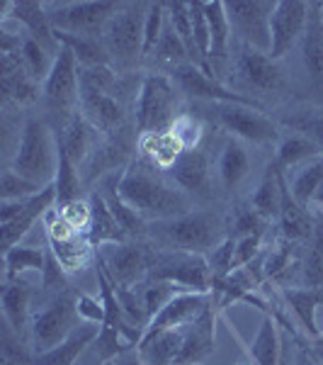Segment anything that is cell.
Returning <instances> with one entry per match:
<instances>
[{
	"label": "cell",
	"mask_w": 323,
	"mask_h": 365,
	"mask_svg": "<svg viewBox=\"0 0 323 365\" xmlns=\"http://www.w3.org/2000/svg\"><path fill=\"white\" fill-rule=\"evenodd\" d=\"M211 120L226 132L240 141H250V144L265 146L275 144L280 139L277 125L270 117L263 115L260 108H248V105H233V103H207L204 108Z\"/></svg>",
	"instance_id": "obj_9"
},
{
	"label": "cell",
	"mask_w": 323,
	"mask_h": 365,
	"mask_svg": "<svg viewBox=\"0 0 323 365\" xmlns=\"http://www.w3.org/2000/svg\"><path fill=\"white\" fill-rule=\"evenodd\" d=\"M105 253H100V261L105 263L110 278L117 287H137L141 285L154 270L158 256L149 246L137 244V241H125V244L102 246Z\"/></svg>",
	"instance_id": "obj_12"
},
{
	"label": "cell",
	"mask_w": 323,
	"mask_h": 365,
	"mask_svg": "<svg viewBox=\"0 0 323 365\" xmlns=\"http://www.w3.org/2000/svg\"><path fill=\"white\" fill-rule=\"evenodd\" d=\"M56 207V187L46 185L39 195L27 200H13V202H0V246L3 251L20 244V239L32 229L39 217L49 215Z\"/></svg>",
	"instance_id": "obj_11"
},
{
	"label": "cell",
	"mask_w": 323,
	"mask_h": 365,
	"mask_svg": "<svg viewBox=\"0 0 323 365\" xmlns=\"http://www.w3.org/2000/svg\"><path fill=\"white\" fill-rule=\"evenodd\" d=\"M0 353H3V365H29L34 356L27 353V341H22L13 329L5 324L3 336H0Z\"/></svg>",
	"instance_id": "obj_52"
},
{
	"label": "cell",
	"mask_w": 323,
	"mask_h": 365,
	"mask_svg": "<svg viewBox=\"0 0 323 365\" xmlns=\"http://www.w3.org/2000/svg\"><path fill=\"white\" fill-rule=\"evenodd\" d=\"M20 58L25 63L27 73L32 76L37 83L44 86L46 76L51 73L56 54L51 49H46L42 42H37L34 37H29L27 32H22V42H20Z\"/></svg>",
	"instance_id": "obj_41"
},
{
	"label": "cell",
	"mask_w": 323,
	"mask_h": 365,
	"mask_svg": "<svg viewBox=\"0 0 323 365\" xmlns=\"http://www.w3.org/2000/svg\"><path fill=\"white\" fill-rule=\"evenodd\" d=\"M190 5V17H192V37H195L197 54L202 58V63L207 66V58L211 54V37H209V22L207 13H204V0H192Z\"/></svg>",
	"instance_id": "obj_51"
},
{
	"label": "cell",
	"mask_w": 323,
	"mask_h": 365,
	"mask_svg": "<svg viewBox=\"0 0 323 365\" xmlns=\"http://www.w3.org/2000/svg\"><path fill=\"white\" fill-rule=\"evenodd\" d=\"M56 42L73 51V56L78 58V63L83 68L112 66V58H110L107 49H105V44L100 37H80V34L56 32Z\"/></svg>",
	"instance_id": "obj_34"
},
{
	"label": "cell",
	"mask_w": 323,
	"mask_h": 365,
	"mask_svg": "<svg viewBox=\"0 0 323 365\" xmlns=\"http://www.w3.org/2000/svg\"><path fill=\"white\" fill-rule=\"evenodd\" d=\"M321 182H323V156L314 158L311 163L297 170L290 190L297 202L309 210L311 205H314V197H316V192H319Z\"/></svg>",
	"instance_id": "obj_44"
},
{
	"label": "cell",
	"mask_w": 323,
	"mask_h": 365,
	"mask_svg": "<svg viewBox=\"0 0 323 365\" xmlns=\"http://www.w3.org/2000/svg\"><path fill=\"white\" fill-rule=\"evenodd\" d=\"M44 187L37 185V182L22 178L20 173H15L13 168H5L3 170V178H0V197L3 202H13V200H27L39 195Z\"/></svg>",
	"instance_id": "obj_50"
},
{
	"label": "cell",
	"mask_w": 323,
	"mask_h": 365,
	"mask_svg": "<svg viewBox=\"0 0 323 365\" xmlns=\"http://www.w3.org/2000/svg\"><path fill=\"white\" fill-rule=\"evenodd\" d=\"M214 314L211 309L202 319H197L195 324L185 329V341H183V349H180L178 358H175L173 365H197L202 363L204 358L214 351Z\"/></svg>",
	"instance_id": "obj_28"
},
{
	"label": "cell",
	"mask_w": 323,
	"mask_h": 365,
	"mask_svg": "<svg viewBox=\"0 0 323 365\" xmlns=\"http://www.w3.org/2000/svg\"><path fill=\"white\" fill-rule=\"evenodd\" d=\"M54 187H56V207L73 202V200H80L78 166H75V163L68 158L66 151L61 149V141H58V168H56Z\"/></svg>",
	"instance_id": "obj_43"
},
{
	"label": "cell",
	"mask_w": 323,
	"mask_h": 365,
	"mask_svg": "<svg viewBox=\"0 0 323 365\" xmlns=\"http://www.w3.org/2000/svg\"><path fill=\"white\" fill-rule=\"evenodd\" d=\"M209 309V295H202V292H178L149 322L144 334H158L166 331V329H185L197 319H202Z\"/></svg>",
	"instance_id": "obj_17"
},
{
	"label": "cell",
	"mask_w": 323,
	"mask_h": 365,
	"mask_svg": "<svg viewBox=\"0 0 323 365\" xmlns=\"http://www.w3.org/2000/svg\"><path fill=\"white\" fill-rule=\"evenodd\" d=\"M51 253L56 256V261L61 263V268L66 273H75V270L85 268L88 261H90V241H88L85 234H73L68 239L61 241H49Z\"/></svg>",
	"instance_id": "obj_39"
},
{
	"label": "cell",
	"mask_w": 323,
	"mask_h": 365,
	"mask_svg": "<svg viewBox=\"0 0 323 365\" xmlns=\"http://www.w3.org/2000/svg\"><path fill=\"white\" fill-rule=\"evenodd\" d=\"M282 297L295 312L299 327L311 339L323 336V287H282Z\"/></svg>",
	"instance_id": "obj_20"
},
{
	"label": "cell",
	"mask_w": 323,
	"mask_h": 365,
	"mask_svg": "<svg viewBox=\"0 0 323 365\" xmlns=\"http://www.w3.org/2000/svg\"><path fill=\"white\" fill-rule=\"evenodd\" d=\"M44 103L49 105V110L63 120V127L68 125V120L78 113L80 108V63L73 56V51L61 46L54 58L51 73L46 76L42 86Z\"/></svg>",
	"instance_id": "obj_7"
},
{
	"label": "cell",
	"mask_w": 323,
	"mask_h": 365,
	"mask_svg": "<svg viewBox=\"0 0 323 365\" xmlns=\"http://www.w3.org/2000/svg\"><path fill=\"white\" fill-rule=\"evenodd\" d=\"M168 175L183 192H197L204 195L209 190V156L202 149H190L178 156V161L168 168Z\"/></svg>",
	"instance_id": "obj_22"
},
{
	"label": "cell",
	"mask_w": 323,
	"mask_h": 365,
	"mask_svg": "<svg viewBox=\"0 0 323 365\" xmlns=\"http://www.w3.org/2000/svg\"><path fill=\"white\" fill-rule=\"evenodd\" d=\"M139 149L144 151V156L149 158L158 168H170L178 156L183 154L180 141L173 137V132H158V134H139Z\"/></svg>",
	"instance_id": "obj_35"
},
{
	"label": "cell",
	"mask_w": 323,
	"mask_h": 365,
	"mask_svg": "<svg viewBox=\"0 0 323 365\" xmlns=\"http://www.w3.org/2000/svg\"><path fill=\"white\" fill-rule=\"evenodd\" d=\"M0 299H3L5 324H8L22 341H29V324H32V285L25 280H8Z\"/></svg>",
	"instance_id": "obj_23"
},
{
	"label": "cell",
	"mask_w": 323,
	"mask_h": 365,
	"mask_svg": "<svg viewBox=\"0 0 323 365\" xmlns=\"http://www.w3.org/2000/svg\"><path fill=\"white\" fill-rule=\"evenodd\" d=\"M233 246H236V241L231 237H226L221 241L216 249L209 251V268H211V280H221L226 278L228 273L233 270Z\"/></svg>",
	"instance_id": "obj_55"
},
{
	"label": "cell",
	"mask_w": 323,
	"mask_h": 365,
	"mask_svg": "<svg viewBox=\"0 0 323 365\" xmlns=\"http://www.w3.org/2000/svg\"><path fill=\"white\" fill-rule=\"evenodd\" d=\"M304 68L314 83H323V3H314L309 10V25L302 44Z\"/></svg>",
	"instance_id": "obj_30"
},
{
	"label": "cell",
	"mask_w": 323,
	"mask_h": 365,
	"mask_svg": "<svg viewBox=\"0 0 323 365\" xmlns=\"http://www.w3.org/2000/svg\"><path fill=\"white\" fill-rule=\"evenodd\" d=\"M0 93L5 103L15 105H29L39 98V83L27 73L20 51L0 54Z\"/></svg>",
	"instance_id": "obj_19"
},
{
	"label": "cell",
	"mask_w": 323,
	"mask_h": 365,
	"mask_svg": "<svg viewBox=\"0 0 323 365\" xmlns=\"http://www.w3.org/2000/svg\"><path fill=\"white\" fill-rule=\"evenodd\" d=\"M282 185H285V173H280V170L270 163L265 175H263L260 182H258L253 197H250V207H253L260 217H265L268 222H272L280 217Z\"/></svg>",
	"instance_id": "obj_32"
},
{
	"label": "cell",
	"mask_w": 323,
	"mask_h": 365,
	"mask_svg": "<svg viewBox=\"0 0 323 365\" xmlns=\"http://www.w3.org/2000/svg\"><path fill=\"white\" fill-rule=\"evenodd\" d=\"M90 227H88L85 237L90 241L92 249H102V246H110V244H125L129 241V237L122 232V227L117 225L112 210H110L107 200L102 197V192L95 190L90 192Z\"/></svg>",
	"instance_id": "obj_24"
},
{
	"label": "cell",
	"mask_w": 323,
	"mask_h": 365,
	"mask_svg": "<svg viewBox=\"0 0 323 365\" xmlns=\"http://www.w3.org/2000/svg\"><path fill=\"white\" fill-rule=\"evenodd\" d=\"M302 268L307 287H323V212L314 217V232L307 239V256Z\"/></svg>",
	"instance_id": "obj_42"
},
{
	"label": "cell",
	"mask_w": 323,
	"mask_h": 365,
	"mask_svg": "<svg viewBox=\"0 0 323 365\" xmlns=\"http://www.w3.org/2000/svg\"><path fill=\"white\" fill-rule=\"evenodd\" d=\"M180 91L170 76L151 73L141 81L137 103H134V125L139 134L168 132L178 120Z\"/></svg>",
	"instance_id": "obj_3"
},
{
	"label": "cell",
	"mask_w": 323,
	"mask_h": 365,
	"mask_svg": "<svg viewBox=\"0 0 323 365\" xmlns=\"http://www.w3.org/2000/svg\"><path fill=\"white\" fill-rule=\"evenodd\" d=\"M149 3H122L120 13L107 22L102 32V44L110 58L120 66H134L144 58V22Z\"/></svg>",
	"instance_id": "obj_6"
},
{
	"label": "cell",
	"mask_w": 323,
	"mask_h": 365,
	"mask_svg": "<svg viewBox=\"0 0 323 365\" xmlns=\"http://www.w3.org/2000/svg\"><path fill=\"white\" fill-rule=\"evenodd\" d=\"M204 13H207L209 22V37H211V54L209 58L216 61H224L228 54V44H231V25H228V15H226V5L221 0H211L204 3Z\"/></svg>",
	"instance_id": "obj_37"
},
{
	"label": "cell",
	"mask_w": 323,
	"mask_h": 365,
	"mask_svg": "<svg viewBox=\"0 0 323 365\" xmlns=\"http://www.w3.org/2000/svg\"><path fill=\"white\" fill-rule=\"evenodd\" d=\"M149 278L175 285L180 292H202L211 295V268L202 253H183L163 256L156 261Z\"/></svg>",
	"instance_id": "obj_13"
},
{
	"label": "cell",
	"mask_w": 323,
	"mask_h": 365,
	"mask_svg": "<svg viewBox=\"0 0 323 365\" xmlns=\"http://www.w3.org/2000/svg\"><path fill=\"white\" fill-rule=\"evenodd\" d=\"M78 297L70 292H56L42 309L32 312V324H29V346H32L34 356L56 349L63 344L73 329L80 324L78 314Z\"/></svg>",
	"instance_id": "obj_4"
},
{
	"label": "cell",
	"mask_w": 323,
	"mask_h": 365,
	"mask_svg": "<svg viewBox=\"0 0 323 365\" xmlns=\"http://www.w3.org/2000/svg\"><path fill=\"white\" fill-rule=\"evenodd\" d=\"M178 287L170 285V282H163V280H154L149 278V282H141L139 285V295H141V304H144L146 309V317H149V322L154 319V317L161 312L166 304L178 295Z\"/></svg>",
	"instance_id": "obj_46"
},
{
	"label": "cell",
	"mask_w": 323,
	"mask_h": 365,
	"mask_svg": "<svg viewBox=\"0 0 323 365\" xmlns=\"http://www.w3.org/2000/svg\"><path fill=\"white\" fill-rule=\"evenodd\" d=\"M117 190L129 207L137 210L144 220L168 222L192 212L190 200L183 190H175V185H168L137 161L129 163V168L120 173Z\"/></svg>",
	"instance_id": "obj_1"
},
{
	"label": "cell",
	"mask_w": 323,
	"mask_h": 365,
	"mask_svg": "<svg viewBox=\"0 0 323 365\" xmlns=\"http://www.w3.org/2000/svg\"><path fill=\"white\" fill-rule=\"evenodd\" d=\"M238 365H253V363H238Z\"/></svg>",
	"instance_id": "obj_61"
},
{
	"label": "cell",
	"mask_w": 323,
	"mask_h": 365,
	"mask_svg": "<svg viewBox=\"0 0 323 365\" xmlns=\"http://www.w3.org/2000/svg\"><path fill=\"white\" fill-rule=\"evenodd\" d=\"M250 358L255 365H280L282 358V339L277 331V322L272 314H265L260 329H258L253 344H250Z\"/></svg>",
	"instance_id": "obj_36"
},
{
	"label": "cell",
	"mask_w": 323,
	"mask_h": 365,
	"mask_svg": "<svg viewBox=\"0 0 323 365\" xmlns=\"http://www.w3.org/2000/svg\"><path fill=\"white\" fill-rule=\"evenodd\" d=\"M263 237H265V234H255V237H245V239H233L236 241V246H233V270L250 266V263L260 256Z\"/></svg>",
	"instance_id": "obj_57"
},
{
	"label": "cell",
	"mask_w": 323,
	"mask_h": 365,
	"mask_svg": "<svg viewBox=\"0 0 323 365\" xmlns=\"http://www.w3.org/2000/svg\"><path fill=\"white\" fill-rule=\"evenodd\" d=\"M78 314L83 322H90V324H100L102 327L105 322V307H102V299H95L90 295H78Z\"/></svg>",
	"instance_id": "obj_59"
},
{
	"label": "cell",
	"mask_w": 323,
	"mask_h": 365,
	"mask_svg": "<svg viewBox=\"0 0 323 365\" xmlns=\"http://www.w3.org/2000/svg\"><path fill=\"white\" fill-rule=\"evenodd\" d=\"M58 141H61V149L66 151L70 161L75 166L88 161V156L95 154V141H97V129L85 120L83 113H75L68 120V125L61 129L58 134Z\"/></svg>",
	"instance_id": "obj_27"
},
{
	"label": "cell",
	"mask_w": 323,
	"mask_h": 365,
	"mask_svg": "<svg viewBox=\"0 0 323 365\" xmlns=\"http://www.w3.org/2000/svg\"><path fill=\"white\" fill-rule=\"evenodd\" d=\"M58 215H61V220L66 222V225L73 229V232L78 234H85L88 227H90V200H73V202L68 205H61V207H56Z\"/></svg>",
	"instance_id": "obj_53"
},
{
	"label": "cell",
	"mask_w": 323,
	"mask_h": 365,
	"mask_svg": "<svg viewBox=\"0 0 323 365\" xmlns=\"http://www.w3.org/2000/svg\"><path fill=\"white\" fill-rule=\"evenodd\" d=\"M66 270L61 268V263L56 261V256L51 253V249L46 251V266H44V273H42V282H44V290H61L66 287V278H63Z\"/></svg>",
	"instance_id": "obj_58"
},
{
	"label": "cell",
	"mask_w": 323,
	"mask_h": 365,
	"mask_svg": "<svg viewBox=\"0 0 323 365\" xmlns=\"http://www.w3.org/2000/svg\"><path fill=\"white\" fill-rule=\"evenodd\" d=\"M236 76L245 88L258 93H272L282 88V71L277 61L245 44L236 49Z\"/></svg>",
	"instance_id": "obj_16"
},
{
	"label": "cell",
	"mask_w": 323,
	"mask_h": 365,
	"mask_svg": "<svg viewBox=\"0 0 323 365\" xmlns=\"http://www.w3.org/2000/svg\"><path fill=\"white\" fill-rule=\"evenodd\" d=\"M154 54L161 63H168V66H173V68L183 66V63H192L190 49H187L183 39L178 37V32L170 27V22H166L163 37H161V42H158Z\"/></svg>",
	"instance_id": "obj_47"
},
{
	"label": "cell",
	"mask_w": 323,
	"mask_h": 365,
	"mask_svg": "<svg viewBox=\"0 0 323 365\" xmlns=\"http://www.w3.org/2000/svg\"><path fill=\"white\" fill-rule=\"evenodd\" d=\"M185 329H166V331H158V334H144L137 346V356L141 358V363L173 365L180 349H183Z\"/></svg>",
	"instance_id": "obj_25"
},
{
	"label": "cell",
	"mask_w": 323,
	"mask_h": 365,
	"mask_svg": "<svg viewBox=\"0 0 323 365\" xmlns=\"http://www.w3.org/2000/svg\"><path fill=\"white\" fill-rule=\"evenodd\" d=\"M270 222L265 217H260L258 212L248 205H236L231 217V232L228 237L231 239H245V237H255V234H265V227Z\"/></svg>",
	"instance_id": "obj_48"
},
{
	"label": "cell",
	"mask_w": 323,
	"mask_h": 365,
	"mask_svg": "<svg viewBox=\"0 0 323 365\" xmlns=\"http://www.w3.org/2000/svg\"><path fill=\"white\" fill-rule=\"evenodd\" d=\"M285 125L290 129H295L297 134L309 137L316 144V149L321 151V156H323V115H311V113L297 115V117H290Z\"/></svg>",
	"instance_id": "obj_56"
},
{
	"label": "cell",
	"mask_w": 323,
	"mask_h": 365,
	"mask_svg": "<svg viewBox=\"0 0 323 365\" xmlns=\"http://www.w3.org/2000/svg\"><path fill=\"white\" fill-rule=\"evenodd\" d=\"M166 22H168L166 3H149V8H146V22H144V58L156 51V46L163 37V29H166Z\"/></svg>",
	"instance_id": "obj_49"
},
{
	"label": "cell",
	"mask_w": 323,
	"mask_h": 365,
	"mask_svg": "<svg viewBox=\"0 0 323 365\" xmlns=\"http://www.w3.org/2000/svg\"><path fill=\"white\" fill-rule=\"evenodd\" d=\"M161 237L170 246H178L183 253H207L224 241L228 234L224 232V222L219 215L207 210L187 212L178 220L161 222Z\"/></svg>",
	"instance_id": "obj_5"
},
{
	"label": "cell",
	"mask_w": 323,
	"mask_h": 365,
	"mask_svg": "<svg viewBox=\"0 0 323 365\" xmlns=\"http://www.w3.org/2000/svg\"><path fill=\"white\" fill-rule=\"evenodd\" d=\"M29 365H34V363H29Z\"/></svg>",
	"instance_id": "obj_62"
},
{
	"label": "cell",
	"mask_w": 323,
	"mask_h": 365,
	"mask_svg": "<svg viewBox=\"0 0 323 365\" xmlns=\"http://www.w3.org/2000/svg\"><path fill=\"white\" fill-rule=\"evenodd\" d=\"M10 168L42 187L54 185L58 168V137H54L46 120L29 117L25 122Z\"/></svg>",
	"instance_id": "obj_2"
},
{
	"label": "cell",
	"mask_w": 323,
	"mask_h": 365,
	"mask_svg": "<svg viewBox=\"0 0 323 365\" xmlns=\"http://www.w3.org/2000/svg\"><path fill=\"white\" fill-rule=\"evenodd\" d=\"M309 10L311 5L304 0H277L275 13L270 20V34H272V49L270 58L280 61L295 49V44L304 37L309 25Z\"/></svg>",
	"instance_id": "obj_14"
},
{
	"label": "cell",
	"mask_w": 323,
	"mask_h": 365,
	"mask_svg": "<svg viewBox=\"0 0 323 365\" xmlns=\"http://www.w3.org/2000/svg\"><path fill=\"white\" fill-rule=\"evenodd\" d=\"M302 365H323V356H307Z\"/></svg>",
	"instance_id": "obj_60"
},
{
	"label": "cell",
	"mask_w": 323,
	"mask_h": 365,
	"mask_svg": "<svg viewBox=\"0 0 323 365\" xmlns=\"http://www.w3.org/2000/svg\"><path fill=\"white\" fill-rule=\"evenodd\" d=\"M166 13H168V22H170V27L178 32V37L183 39L185 46L190 49V56H192V63H197V66H202V68H207L202 63V58H199L197 54V46H195V37H192V17H190V5L187 3H166ZM209 71V68H207Z\"/></svg>",
	"instance_id": "obj_45"
},
{
	"label": "cell",
	"mask_w": 323,
	"mask_h": 365,
	"mask_svg": "<svg viewBox=\"0 0 323 365\" xmlns=\"http://www.w3.org/2000/svg\"><path fill=\"white\" fill-rule=\"evenodd\" d=\"M97 334H100V324H90V322H83L73 329V334L58 344L56 349L46 351V353H39L34 356V365H75L78 356L83 353L88 346H92L97 341Z\"/></svg>",
	"instance_id": "obj_26"
},
{
	"label": "cell",
	"mask_w": 323,
	"mask_h": 365,
	"mask_svg": "<svg viewBox=\"0 0 323 365\" xmlns=\"http://www.w3.org/2000/svg\"><path fill=\"white\" fill-rule=\"evenodd\" d=\"M319 156H321V151L316 149L314 141H311L309 137H304V134L295 132V134H290V137H285L280 141L277 151H275V158L270 163H272L280 173H285V170H290V168L307 166V163H311Z\"/></svg>",
	"instance_id": "obj_33"
},
{
	"label": "cell",
	"mask_w": 323,
	"mask_h": 365,
	"mask_svg": "<svg viewBox=\"0 0 323 365\" xmlns=\"http://www.w3.org/2000/svg\"><path fill=\"white\" fill-rule=\"evenodd\" d=\"M224 5L231 32L240 39V44L270 54L272 49L270 20L275 13V3L270 0H228Z\"/></svg>",
	"instance_id": "obj_10"
},
{
	"label": "cell",
	"mask_w": 323,
	"mask_h": 365,
	"mask_svg": "<svg viewBox=\"0 0 323 365\" xmlns=\"http://www.w3.org/2000/svg\"><path fill=\"white\" fill-rule=\"evenodd\" d=\"M250 173V154L243 146V141L231 137L224 144L219 154V180L224 185V190H233L245 180V175Z\"/></svg>",
	"instance_id": "obj_31"
},
{
	"label": "cell",
	"mask_w": 323,
	"mask_h": 365,
	"mask_svg": "<svg viewBox=\"0 0 323 365\" xmlns=\"http://www.w3.org/2000/svg\"><path fill=\"white\" fill-rule=\"evenodd\" d=\"M202 122L197 120L195 115H180L178 120H175V125L170 127V132H173V137L180 141V146H183L185 151L190 149H199V139H202Z\"/></svg>",
	"instance_id": "obj_54"
},
{
	"label": "cell",
	"mask_w": 323,
	"mask_h": 365,
	"mask_svg": "<svg viewBox=\"0 0 323 365\" xmlns=\"http://www.w3.org/2000/svg\"><path fill=\"white\" fill-rule=\"evenodd\" d=\"M46 266V251L37 246H22L17 244L5 251V280H20L22 273H44Z\"/></svg>",
	"instance_id": "obj_40"
},
{
	"label": "cell",
	"mask_w": 323,
	"mask_h": 365,
	"mask_svg": "<svg viewBox=\"0 0 323 365\" xmlns=\"http://www.w3.org/2000/svg\"><path fill=\"white\" fill-rule=\"evenodd\" d=\"M170 78L175 81L180 93L195 98V100H204V103H233V105H248V108H260L255 100L243 98L238 93L228 91V88L216 81L214 76H209L207 68L197 66V63H183V66L173 68V76ZM263 110V108H260Z\"/></svg>",
	"instance_id": "obj_15"
},
{
	"label": "cell",
	"mask_w": 323,
	"mask_h": 365,
	"mask_svg": "<svg viewBox=\"0 0 323 365\" xmlns=\"http://www.w3.org/2000/svg\"><path fill=\"white\" fill-rule=\"evenodd\" d=\"M280 229H282V237L290 244H297V241H307L314 232V215L311 210L302 207L297 202L292 190L287 187V182L282 185V210H280Z\"/></svg>",
	"instance_id": "obj_29"
},
{
	"label": "cell",
	"mask_w": 323,
	"mask_h": 365,
	"mask_svg": "<svg viewBox=\"0 0 323 365\" xmlns=\"http://www.w3.org/2000/svg\"><path fill=\"white\" fill-rule=\"evenodd\" d=\"M3 10L25 27V32L29 37H34L37 42H42L46 49H51L54 54H58L61 44L56 42V32L49 22L46 5L34 3V0H20V3H5Z\"/></svg>",
	"instance_id": "obj_21"
},
{
	"label": "cell",
	"mask_w": 323,
	"mask_h": 365,
	"mask_svg": "<svg viewBox=\"0 0 323 365\" xmlns=\"http://www.w3.org/2000/svg\"><path fill=\"white\" fill-rule=\"evenodd\" d=\"M80 113L97 132L117 134L125 125L127 110L122 105L120 96H110V93L90 91V88H80Z\"/></svg>",
	"instance_id": "obj_18"
},
{
	"label": "cell",
	"mask_w": 323,
	"mask_h": 365,
	"mask_svg": "<svg viewBox=\"0 0 323 365\" xmlns=\"http://www.w3.org/2000/svg\"><path fill=\"white\" fill-rule=\"evenodd\" d=\"M117 180H120V175H112L107 182H105V190H102V197L107 200L110 210H112L117 225L122 227V232L127 234L129 239H137L141 232H144V217L139 215L137 210H132L129 205L122 200L120 190H117Z\"/></svg>",
	"instance_id": "obj_38"
},
{
	"label": "cell",
	"mask_w": 323,
	"mask_h": 365,
	"mask_svg": "<svg viewBox=\"0 0 323 365\" xmlns=\"http://www.w3.org/2000/svg\"><path fill=\"white\" fill-rule=\"evenodd\" d=\"M122 3L95 0V3H49L46 13L54 32L80 34V37H102L105 27L120 13Z\"/></svg>",
	"instance_id": "obj_8"
}]
</instances>
